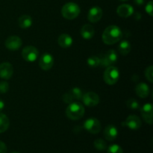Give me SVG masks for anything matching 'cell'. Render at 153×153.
I'll return each instance as SVG.
<instances>
[{
	"mask_svg": "<svg viewBox=\"0 0 153 153\" xmlns=\"http://www.w3.org/2000/svg\"><path fill=\"white\" fill-rule=\"evenodd\" d=\"M123 32L117 25H109L102 33L103 43L107 45H113L119 42L123 37Z\"/></svg>",
	"mask_w": 153,
	"mask_h": 153,
	"instance_id": "1",
	"label": "cell"
},
{
	"mask_svg": "<svg viewBox=\"0 0 153 153\" xmlns=\"http://www.w3.org/2000/svg\"><path fill=\"white\" fill-rule=\"evenodd\" d=\"M85 108L79 102H72L66 109V115L72 120H79L85 115Z\"/></svg>",
	"mask_w": 153,
	"mask_h": 153,
	"instance_id": "2",
	"label": "cell"
},
{
	"mask_svg": "<svg viewBox=\"0 0 153 153\" xmlns=\"http://www.w3.org/2000/svg\"><path fill=\"white\" fill-rule=\"evenodd\" d=\"M80 7L74 2H68L64 4L61 9L63 17L67 19H76L80 13Z\"/></svg>",
	"mask_w": 153,
	"mask_h": 153,
	"instance_id": "3",
	"label": "cell"
},
{
	"mask_svg": "<svg viewBox=\"0 0 153 153\" xmlns=\"http://www.w3.org/2000/svg\"><path fill=\"white\" fill-rule=\"evenodd\" d=\"M120 77V73L118 69L114 66L108 67L103 74L104 82L108 85H114L118 82Z\"/></svg>",
	"mask_w": 153,
	"mask_h": 153,
	"instance_id": "4",
	"label": "cell"
},
{
	"mask_svg": "<svg viewBox=\"0 0 153 153\" xmlns=\"http://www.w3.org/2000/svg\"><path fill=\"white\" fill-rule=\"evenodd\" d=\"M100 61V65L102 67H108L112 66L117 61L118 55L117 52L114 49H110L106 53L101 54L99 57Z\"/></svg>",
	"mask_w": 153,
	"mask_h": 153,
	"instance_id": "5",
	"label": "cell"
},
{
	"mask_svg": "<svg viewBox=\"0 0 153 153\" xmlns=\"http://www.w3.org/2000/svg\"><path fill=\"white\" fill-rule=\"evenodd\" d=\"M82 96H83V93L80 88H73L63 95L62 100L65 103L70 104V103L73 102L75 100H82Z\"/></svg>",
	"mask_w": 153,
	"mask_h": 153,
	"instance_id": "6",
	"label": "cell"
},
{
	"mask_svg": "<svg viewBox=\"0 0 153 153\" xmlns=\"http://www.w3.org/2000/svg\"><path fill=\"white\" fill-rule=\"evenodd\" d=\"M84 128L91 134H97L101 131V124L97 118L90 117L84 123Z\"/></svg>",
	"mask_w": 153,
	"mask_h": 153,
	"instance_id": "7",
	"label": "cell"
},
{
	"mask_svg": "<svg viewBox=\"0 0 153 153\" xmlns=\"http://www.w3.org/2000/svg\"><path fill=\"white\" fill-rule=\"evenodd\" d=\"M39 56V51L33 46H27L22 49V57L28 62H33L37 59Z\"/></svg>",
	"mask_w": 153,
	"mask_h": 153,
	"instance_id": "8",
	"label": "cell"
},
{
	"mask_svg": "<svg viewBox=\"0 0 153 153\" xmlns=\"http://www.w3.org/2000/svg\"><path fill=\"white\" fill-rule=\"evenodd\" d=\"M5 47L7 49L11 51H16L20 49V47L22 45V39L19 37L18 36H10L6 39L4 42Z\"/></svg>",
	"mask_w": 153,
	"mask_h": 153,
	"instance_id": "9",
	"label": "cell"
},
{
	"mask_svg": "<svg viewBox=\"0 0 153 153\" xmlns=\"http://www.w3.org/2000/svg\"><path fill=\"white\" fill-rule=\"evenodd\" d=\"M54 64V58L52 55L49 53H44L40 56L39 60V67L45 71H48L52 67Z\"/></svg>",
	"mask_w": 153,
	"mask_h": 153,
	"instance_id": "10",
	"label": "cell"
},
{
	"mask_svg": "<svg viewBox=\"0 0 153 153\" xmlns=\"http://www.w3.org/2000/svg\"><path fill=\"white\" fill-rule=\"evenodd\" d=\"M82 100L88 107H95L100 102V97L94 92H88L83 94Z\"/></svg>",
	"mask_w": 153,
	"mask_h": 153,
	"instance_id": "11",
	"label": "cell"
},
{
	"mask_svg": "<svg viewBox=\"0 0 153 153\" xmlns=\"http://www.w3.org/2000/svg\"><path fill=\"white\" fill-rule=\"evenodd\" d=\"M141 120L136 115H129L122 125L131 130H137L141 127Z\"/></svg>",
	"mask_w": 153,
	"mask_h": 153,
	"instance_id": "12",
	"label": "cell"
},
{
	"mask_svg": "<svg viewBox=\"0 0 153 153\" xmlns=\"http://www.w3.org/2000/svg\"><path fill=\"white\" fill-rule=\"evenodd\" d=\"M152 111L153 108L151 103H146L143 105L140 108V114L146 123L152 125Z\"/></svg>",
	"mask_w": 153,
	"mask_h": 153,
	"instance_id": "13",
	"label": "cell"
},
{
	"mask_svg": "<svg viewBox=\"0 0 153 153\" xmlns=\"http://www.w3.org/2000/svg\"><path fill=\"white\" fill-rule=\"evenodd\" d=\"M13 73V68L11 64L4 62L0 64V78L3 79H10Z\"/></svg>",
	"mask_w": 153,
	"mask_h": 153,
	"instance_id": "14",
	"label": "cell"
},
{
	"mask_svg": "<svg viewBox=\"0 0 153 153\" xmlns=\"http://www.w3.org/2000/svg\"><path fill=\"white\" fill-rule=\"evenodd\" d=\"M103 12L101 7L98 6H95L90 9L88 14V19L91 22L95 23V22H99L102 17Z\"/></svg>",
	"mask_w": 153,
	"mask_h": 153,
	"instance_id": "15",
	"label": "cell"
},
{
	"mask_svg": "<svg viewBox=\"0 0 153 153\" xmlns=\"http://www.w3.org/2000/svg\"><path fill=\"white\" fill-rule=\"evenodd\" d=\"M118 131L116 126L114 125H108L105 128L104 131H103V135H104L105 138L108 141H112L116 139L117 137Z\"/></svg>",
	"mask_w": 153,
	"mask_h": 153,
	"instance_id": "16",
	"label": "cell"
},
{
	"mask_svg": "<svg viewBox=\"0 0 153 153\" xmlns=\"http://www.w3.org/2000/svg\"><path fill=\"white\" fill-rule=\"evenodd\" d=\"M117 13L121 17L127 18L131 16L134 13V8L131 5L128 4H123L120 5L117 9Z\"/></svg>",
	"mask_w": 153,
	"mask_h": 153,
	"instance_id": "17",
	"label": "cell"
},
{
	"mask_svg": "<svg viewBox=\"0 0 153 153\" xmlns=\"http://www.w3.org/2000/svg\"><path fill=\"white\" fill-rule=\"evenodd\" d=\"M135 92L140 98H146L149 94V88L146 84L141 82L137 85L135 88Z\"/></svg>",
	"mask_w": 153,
	"mask_h": 153,
	"instance_id": "18",
	"label": "cell"
},
{
	"mask_svg": "<svg viewBox=\"0 0 153 153\" xmlns=\"http://www.w3.org/2000/svg\"><path fill=\"white\" fill-rule=\"evenodd\" d=\"M58 43L61 48H69L73 44V38L67 34H61L58 38Z\"/></svg>",
	"mask_w": 153,
	"mask_h": 153,
	"instance_id": "19",
	"label": "cell"
},
{
	"mask_svg": "<svg viewBox=\"0 0 153 153\" xmlns=\"http://www.w3.org/2000/svg\"><path fill=\"white\" fill-rule=\"evenodd\" d=\"M95 34V31L92 25L89 24H85L81 28V35L85 40H90L92 38Z\"/></svg>",
	"mask_w": 153,
	"mask_h": 153,
	"instance_id": "20",
	"label": "cell"
},
{
	"mask_svg": "<svg viewBox=\"0 0 153 153\" xmlns=\"http://www.w3.org/2000/svg\"><path fill=\"white\" fill-rule=\"evenodd\" d=\"M19 26L22 29H27L32 25V18L28 15H22L18 19Z\"/></svg>",
	"mask_w": 153,
	"mask_h": 153,
	"instance_id": "21",
	"label": "cell"
},
{
	"mask_svg": "<svg viewBox=\"0 0 153 153\" xmlns=\"http://www.w3.org/2000/svg\"><path fill=\"white\" fill-rule=\"evenodd\" d=\"M10 126V120L4 114L0 112V133H3L7 130Z\"/></svg>",
	"mask_w": 153,
	"mask_h": 153,
	"instance_id": "22",
	"label": "cell"
},
{
	"mask_svg": "<svg viewBox=\"0 0 153 153\" xmlns=\"http://www.w3.org/2000/svg\"><path fill=\"white\" fill-rule=\"evenodd\" d=\"M131 51V44L127 40H122L118 46V52L122 55H126Z\"/></svg>",
	"mask_w": 153,
	"mask_h": 153,
	"instance_id": "23",
	"label": "cell"
},
{
	"mask_svg": "<svg viewBox=\"0 0 153 153\" xmlns=\"http://www.w3.org/2000/svg\"><path fill=\"white\" fill-rule=\"evenodd\" d=\"M87 63H88V65L89 67H93V68H95V67H99L100 65V58L97 56H91L88 58L87 60Z\"/></svg>",
	"mask_w": 153,
	"mask_h": 153,
	"instance_id": "24",
	"label": "cell"
},
{
	"mask_svg": "<svg viewBox=\"0 0 153 153\" xmlns=\"http://www.w3.org/2000/svg\"><path fill=\"white\" fill-rule=\"evenodd\" d=\"M94 147L100 151H103L107 148V143H105L104 140L102 139H97L94 142Z\"/></svg>",
	"mask_w": 153,
	"mask_h": 153,
	"instance_id": "25",
	"label": "cell"
},
{
	"mask_svg": "<svg viewBox=\"0 0 153 153\" xmlns=\"http://www.w3.org/2000/svg\"><path fill=\"white\" fill-rule=\"evenodd\" d=\"M126 105L128 108L133 109V110L138 109L140 108V105H139L138 102L136 101L134 99H130V100H127Z\"/></svg>",
	"mask_w": 153,
	"mask_h": 153,
	"instance_id": "26",
	"label": "cell"
},
{
	"mask_svg": "<svg viewBox=\"0 0 153 153\" xmlns=\"http://www.w3.org/2000/svg\"><path fill=\"white\" fill-rule=\"evenodd\" d=\"M145 76L146 79L149 81L150 83L153 82V67L152 66H149L145 70Z\"/></svg>",
	"mask_w": 153,
	"mask_h": 153,
	"instance_id": "27",
	"label": "cell"
},
{
	"mask_svg": "<svg viewBox=\"0 0 153 153\" xmlns=\"http://www.w3.org/2000/svg\"><path fill=\"white\" fill-rule=\"evenodd\" d=\"M107 153H123V151L119 145L113 144L109 146Z\"/></svg>",
	"mask_w": 153,
	"mask_h": 153,
	"instance_id": "28",
	"label": "cell"
},
{
	"mask_svg": "<svg viewBox=\"0 0 153 153\" xmlns=\"http://www.w3.org/2000/svg\"><path fill=\"white\" fill-rule=\"evenodd\" d=\"M9 90V84L7 82H0V93L1 94H5Z\"/></svg>",
	"mask_w": 153,
	"mask_h": 153,
	"instance_id": "29",
	"label": "cell"
},
{
	"mask_svg": "<svg viewBox=\"0 0 153 153\" xmlns=\"http://www.w3.org/2000/svg\"><path fill=\"white\" fill-rule=\"evenodd\" d=\"M153 2L152 1H149V2L146 4V7H145V10L146 12L150 16H153Z\"/></svg>",
	"mask_w": 153,
	"mask_h": 153,
	"instance_id": "30",
	"label": "cell"
},
{
	"mask_svg": "<svg viewBox=\"0 0 153 153\" xmlns=\"http://www.w3.org/2000/svg\"><path fill=\"white\" fill-rule=\"evenodd\" d=\"M7 152V146L4 142L0 140V153H6Z\"/></svg>",
	"mask_w": 153,
	"mask_h": 153,
	"instance_id": "31",
	"label": "cell"
},
{
	"mask_svg": "<svg viewBox=\"0 0 153 153\" xmlns=\"http://www.w3.org/2000/svg\"><path fill=\"white\" fill-rule=\"evenodd\" d=\"M134 2L137 5L140 6L144 4V0H134Z\"/></svg>",
	"mask_w": 153,
	"mask_h": 153,
	"instance_id": "32",
	"label": "cell"
},
{
	"mask_svg": "<svg viewBox=\"0 0 153 153\" xmlns=\"http://www.w3.org/2000/svg\"><path fill=\"white\" fill-rule=\"evenodd\" d=\"M4 102H3L2 100L0 99V112L4 109Z\"/></svg>",
	"mask_w": 153,
	"mask_h": 153,
	"instance_id": "33",
	"label": "cell"
},
{
	"mask_svg": "<svg viewBox=\"0 0 153 153\" xmlns=\"http://www.w3.org/2000/svg\"><path fill=\"white\" fill-rule=\"evenodd\" d=\"M120 1H128V0H120Z\"/></svg>",
	"mask_w": 153,
	"mask_h": 153,
	"instance_id": "34",
	"label": "cell"
},
{
	"mask_svg": "<svg viewBox=\"0 0 153 153\" xmlns=\"http://www.w3.org/2000/svg\"><path fill=\"white\" fill-rule=\"evenodd\" d=\"M11 153H19V152H11Z\"/></svg>",
	"mask_w": 153,
	"mask_h": 153,
	"instance_id": "35",
	"label": "cell"
}]
</instances>
